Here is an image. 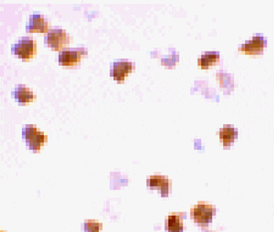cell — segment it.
Segmentation results:
<instances>
[{
  "instance_id": "6da1fadb",
  "label": "cell",
  "mask_w": 274,
  "mask_h": 232,
  "mask_svg": "<svg viewBox=\"0 0 274 232\" xmlns=\"http://www.w3.org/2000/svg\"><path fill=\"white\" fill-rule=\"evenodd\" d=\"M37 45L36 42L31 38H22L18 41V43L13 45L11 47V52L18 56V58L22 59L23 61H28L32 59L37 53Z\"/></svg>"
},
{
  "instance_id": "7a4b0ae2",
  "label": "cell",
  "mask_w": 274,
  "mask_h": 232,
  "mask_svg": "<svg viewBox=\"0 0 274 232\" xmlns=\"http://www.w3.org/2000/svg\"><path fill=\"white\" fill-rule=\"evenodd\" d=\"M44 42L47 46L50 47L53 51H60L70 44L72 38L67 34L65 30L53 29L46 35Z\"/></svg>"
},
{
  "instance_id": "3957f363",
  "label": "cell",
  "mask_w": 274,
  "mask_h": 232,
  "mask_svg": "<svg viewBox=\"0 0 274 232\" xmlns=\"http://www.w3.org/2000/svg\"><path fill=\"white\" fill-rule=\"evenodd\" d=\"M215 214L213 206L199 203L191 208V215L193 220L200 225H207L212 221Z\"/></svg>"
},
{
  "instance_id": "277c9868",
  "label": "cell",
  "mask_w": 274,
  "mask_h": 232,
  "mask_svg": "<svg viewBox=\"0 0 274 232\" xmlns=\"http://www.w3.org/2000/svg\"><path fill=\"white\" fill-rule=\"evenodd\" d=\"M87 49L84 48H78L75 49L71 48L62 51L59 54V64L62 66H76L79 64L82 58L87 55Z\"/></svg>"
},
{
  "instance_id": "5b68a950",
  "label": "cell",
  "mask_w": 274,
  "mask_h": 232,
  "mask_svg": "<svg viewBox=\"0 0 274 232\" xmlns=\"http://www.w3.org/2000/svg\"><path fill=\"white\" fill-rule=\"evenodd\" d=\"M135 66L133 63L128 62L127 60H119L111 64V76L114 77L115 81L122 83L125 81V77H128L134 70Z\"/></svg>"
},
{
  "instance_id": "8992f818",
  "label": "cell",
  "mask_w": 274,
  "mask_h": 232,
  "mask_svg": "<svg viewBox=\"0 0 274 232\" xmlns=\"http://www.w3.org/2000/svg\"><path fill=\"white\" fill-rule=\"evenodd\" d=\"M267 46L266 38L263 35H257L250 41H248L245 44L242 45L238 50L241 53L247 55H259L262 54L263 48Z\"/></svg>"
},
{
  "instance_id": "52a82bcc",
  "label": "cell",
  "mask_w": 274,
  "mask_h": 232,
  "mask_svg": "<svg viewBox=\"0 0 274 232\" xmlns=\"http://www.w3.org/2000/svg\"><path fill=\"white\" fill-rule=\"evenodd\" d=\"M50 23L41 14H35L29 17V22L26 24V31L28 33H48Z\"/></svg>"
},
{
  "instance_id": "ba28073f",
  "label": "cell",
  "mask_w": 274,
  "mask_h": 232,
  "mask_svg": "<svg viewBox=\"0 0 274 232\" xmlns=\"http://www.w3.org/2000/svg\"><path fill=\"white\" fill-rule=\"evenodd\" d=\"M12 96L21 106H25L27 103L34 102L36 99V95H34L33 92L23 85L16 86L14 91L12 93Z\"/></svg>"
},
{
  "instance_id": "9c48e42d",
  "label": "cell",
  "mask_w": 274,
  "mask_h": 232,
  "mask_svg": "<svg viewBox=\"0 0 274 232\" xmlns=\"http://www.w3.org/2000/svg\"><path fill=\"white\" fill-rule=\"evenodd\" d=\"M25 141L30 150H32L35 153L36 152L39 153L42 146H43L44 144L48 141V137L46 136L45 134L40 132L39 130L38 132L34 134L33 136H31L28 139L25 140Z\"/></svg>"
},
{
  "instance_id": "30bf717a",
  "label": "cell",
  "mask_w": 274,
  "mask_h": 232,
  "mask_svg": "<svg viewBox=\"0 0 274 232\" xmlns=\"http://www.w3.org/2000/svg\"><path fill=\"white\" fill-rule=\"evenodd\" d=\"M220 141L223 142L224 146H229L233 143L237 136V131L230 125H224V128L220 131Z\"/></svg>"
},
{
  "instance_id": "8fae6325",
  "label": "cell",
  "mask_w": 274,
  "mask_h": 232,
  "mask_svg": "<svg viewBox=\"0 0 274 232\" xmlns=\"http://www.w3.org/2000/svg\"><path fill=\"white\" fill-rule=\"evenodd\" d=\"M165 229L169 232H183V223L180 215H169L165 221Z\"/></svg>"
},
{
  "instance_id": "7c38bea8",
  "label": "cell",
  "mask_w": 274,
  "mask_h": 232,
  "mask_svg": "<svg viewBox=\"0 0 274 232\" xmlns=\"http://www.w3.org/2000/svg\"><path fill=\"white\" fill-rule=\"evenodd\" d=\"M220 61L218 52H206L198 60V65L203 69H208L211 65H216Z\"/></svg>"
},
{
  "instance_id": "4fadbf2b",
  "label": "cell",
  "mask_w": 274,
  "mask_h": 232,
  "mask_svg": "<svg viewBox=\"0 0 274 232\" xmlns=\"http://www.w3.org/2000/svg\"><path fill=\"white\" fill-rule=\"evenodd\" d=\"M167 180V178L162 175H153L148 179V186L150 188H160Z\"/></svg>"
},
{
  "instance_id": "5bb4252c",
  "label": "cell",
  "mask_w": 274,
  "mask_h": 232,
  "mask_svg": "<svg viewBox=\"0 0 274 232\" xmlns=\"http://www.w3.org/2000/svg\"><path fill=\"white\" fill-rule=\"evenodd\" d=\"M102 229L103 227L101 223L98 222L95 220H90L85 222V230L86 232H100Z\"/></svg>"
},
{
  "instance_id": "9a60e30c",
  "label": "cell",
  "mask_w": 274,
  "mask_h": 232,
  "mask_svg": "<svg viewBox=\"0 0 274 232\" xmlns=\"http://www.w3.org/2000/svg\"><path fill=\"white\" fill-rule=\"evenodd\" d=\"M39 128L35 125H26L25 127H24L23 130H22V136H23L24 139H28L31 136H33L35 132L39 131Z\"/></svg>"
},
{
  "instance_id": "2e32d148",
  "label": "cell",
  "mask_w": 274,
  "mask_h": 232,
  "mask_svg": "<svg viewBox=\"0 0 274 232\" xmlns=\"http://www.w3.org/2000/svg\"><path fill=\"white\" fill-rule=\"evenodd\" d=\"M171 181H169L167 178V180L165 181V183L162 185V187L160 188L162 195H169V192H170V189H171Z\"/></svg>"
},
{
  "instance_id": "e0dca14e",
  "label": "cell",
  "mask_w": 274,
  "mask_h": 232,
  "mask_svg": "<svg viewBox=\"0 0 274 232\" xmlns=\"http://www.w3.org/2000/svg\"></svg>"
}]
</instances>
